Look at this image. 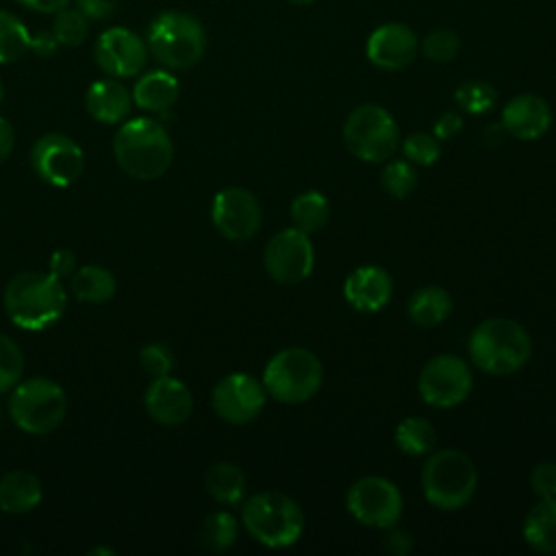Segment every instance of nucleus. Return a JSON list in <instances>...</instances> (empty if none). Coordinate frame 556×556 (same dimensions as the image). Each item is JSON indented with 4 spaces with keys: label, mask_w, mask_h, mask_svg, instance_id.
<instances>
[{
    "label": "nucleus",
    "mask_w": 556,
    "mask_h": 556,
    "mask_svg": "<svg viewBox=\"0 0 556 556\" xmlns=\"http://www.w3.org/2000/svg\"><path fill=\"white\" fill-rule=\"evenodd\" d=\"M67 291L61 278L41 271H22L4 289L9 319L24 330H43L61 319Z\"/></svg>",
    "instance_id": "1"
},
{
    "label": "nucleus",
    "mask_w": 556,
    "mask_h": 556,
    "mask_svg": "<svg viewBox=\"0 0 556 556\" xmlns=\"http://www.w3.org/2000/svg\"><path fill=\"white\" fill-rule=\"evenodd\" d=\"M113 152L124 174L137 180H154L169 169L174 143L163 124L150 117H135L115 132Z\"/></svg>",
    "instance_id": "2"
},
{
    "label": "nucleus",
    "mask_w": 556,
    "mask_h": 556,
    "mask_svg": "<svg viewBox=\"0 0 556 556\" xmlns=\"http://www.w3.org/2000/svg\"><path fill=\"white\" fill-rule=\"evenodd\" d=\"M471 363L491 376H508L519 371L530 354L532 341L526 328L508 317H489L469 334Z\"/></svg>",
    "instance_id": "3"
},
{
    "label": "nucleus",
    "mask_w": 556,
    "mask_h": 556,
    "mask_svg": "<svg viewBox=\"0 0 556 556\" xmlns=\"http://www.w3.org/2000/svg\"><path fill=\"white\" fill-rule=\"evenodd\" d=\"M421 489L430 506L439 510H458L476 495V465L460 450H432L421 469Z\"/></svg>",
    "instance_id": "4"
},
{
    "label": "nucleus",
    "mask_w": 556,
    "mask_h": 556,
    "mask_svg": "<svg viewBox=\"0 0 556 556\" xmlns=\"http://www.w3.org/2000/svg\"><path fill=\"white\" fill-rule=\"evenodd\" d=\"M241 521L245 530L265 547H289L304 532L300 504L280 491H261L243 502Z\"/></svg>",
    "instance_id": "5"
},
{
    "label": "nucleus",
    "mask_w": 556,
    "mask_h": 556,
    "mask_svg": "<svg viewBox=\"0 0 556 556\" xmlns=\"http://www.w3.org/2000/svg\"><path fill=\"white\" fill-rule=\"evenodd\" d=\"M261 382L276 402L302 404L321 389L324 367L311 350L285 348L267 361Z\"/></svg>",
    "instance_id": "6"
},
{
    "label": "nucleus",
    "mask_w": 556,
    "mask_h": 556,
    "mask_svg": "<svg viewBox=\"0 0 556 556\" xmlns=\"http://www.w3.org/2000/svg\"><path fill=\"white\" fill-rule=\"evenodd\" d=\"M148 50L165 67L187 70L204 56V26L189 13L165 11L148 28Z\"/></svg>",
    "instance_id": "7"
},
{
    "label": "nucleus",
    "mask_w": 556,
    "mask_h": 556,
    "mask_svg": "<svg viewBox=\"0 0 556 556\" xmlns=\"http://www.w3.org/2000/svg\"><path fill=\"white\" fill-rule=\"evenodd\" d=\"M343 141L356 159L365 163H384L397 150L400 130L384 106L361 104L343 124Z\"/></svg>",
    "instance_id": "8"
},
{
    "label": "nucleus",
    "mask_w": 556,
    "mask_h": 556,
    "mask_svg": "<svg viewBox=\"0 0 556 556\" xmlns=\"http://www.w3.org/2000/svg\"><path fill=\"white\" fill-rule=\"evenodd\" d=\"M9 413L17 428L28 434H46L59 428L67 413L65 391L50 378H30L15 387Z\"/></svg>",
    "instance_id": "9"
},
{
    "label": "nucleus",
    "mask_w": 556,
    "mask_h": 556,
    "mask_svg": "<svg viewBox=\"0 0 556 556\" xmlns=\"http://www.w3.org/2000/svg\"><path fill=\"white\" fill-rule=\"evenodd\" d=\"M345 508L361 526L387 530L400 521L404 502L395 482L382 476H363L348 489Z\"/></svg>",
    "instance_id": "10"
},
{
    "label": "nucleus",
    "mask_w": 556,
    "mask_h": 556,
    "mask_svg": "<svg viewBox=\"0 0 556 556\" xmlns=\"http://www.w3.org/2000/svg\"><path fill=\"white\" fill-rule=\"evenodd\" d=\"M473 389V374L469 365L454 354H439L430 358L417 380L421 400L432 408H452L467 400Z\"/></svg>",
    "instance_id": "11"
},
{
    "label": "nucleus",
    "mask_w": 556,
    "mask_h": 556,
    "mask_svg": "<svg viewBox=\"0 0 556 556\" xmlns=\"http://www.w3.org/2000/svg\"><path fill=\"white\" fill-rule=\"evenodd\" d=\"M265 271L278 285H300L315 267V250L306 232L291 226L278 230L263 250Z\"/></svg>",
    "instance_id": "12"
},
{
    "label": "nucleus",
    "mask_w": 556,
    "mask_h": 556,
    "mask_svg": "<svg viewBox=\"0 0 556 556\" xmlns=\"http://www.w3.org/2000/svg\"><path fill=\"white\" fill-rule=\"evenodd\" d=\"M213 226L230 241L254 237L263 222V211L256 195L243 187H226L213 198Z\"/></svg>",
    "instance_id": "13"
},
{
    "label": "nucleus",
    "mask_w": 556,
    "mask_h": 556,
    "mask_svg": "<svg viewBox=\"0 0 556 556\" xmlns=\"http://www.w3.org/2000/svg\"><path fill=\"white\" fill-rule=\"evenodd\" d=\"M93 59L111 78H132L146 67L148 43L130 28L113 26L98 37Z\"/></svg>",
    "instance_id": "14"
},
{
    "label": "nucleus",
    "mask_w": 556,
    "mask_h": 556,
    "mask_svg": "<svg viewBox=\"0 0 556 556\" xmlns=\"http://www.w3.org/2000/svg\"><path fill=\"white\" fill-rule=\"evenodd\" d=\"M35 172L54 187H67L78 180L85 167L80 146L63 132L43 135L30 154Z\"/></svg>",
    "instance_id": "15"
},
{
    "label": "nucleus",
    "mask_w": 556,
    "mask_h": 556,
    "mask_svg": "<svg viewBox=\"0 0 556 556\" xmlns=\"http://www.w3.org/2000/svg\"><path fill=\"white\" fill-rule=\"evenodd\" d=\"M267 391L250 374H230L222 378L213 389L215 413L235 426L254 421L265 408Z\"/></svg>",
    "instance_id": "16"
},
{
    "label": "nucleus",
    "mask_w": 556,
    "mask_h": 556,
    "mask_svg": "<svg viewBox=\"0 0 556 556\" xmlns=\"http://www.w3.org/2000/svg\"><path fill=\"white\" fill-rule=\"evenodd\" d=\"M419 52V39L415 30L402 22L380 24L365 43V54L371 65L384 72H397L408 67Z\"/></svg>",
    "instance_id": "17"
},
{
    "label": "nucleus",
    "mask_w": 556,
    "mask_h": 556,
    "mask_svg": "<svg viewBox=\"0 0 556 556\" xmlns=\"http://www.w3.org/2000/svg\"><path fill=\"white\" fill-rule=\"evenodd\" d=\"M393 293L391 274L378 265H361L348 274L343 282L345 302L361 313H376L384 308Z\"/></svg>",
    "instance_id": "18"
},
{
    "label": "nucleus",
    "mask_w": 556,
    "mask_h": 556,
    "mask_svg": "<svg viewBox=\"0 0 556 556\" xmlns=\"http://www.w3.org/2000/svg\"><path fill=\"white\" fill-rule=\"evenodd\" d=\"M502 126L515 139L534 141L549 130L552 109L536 93H519L504 104Z\"/></svg>",
    "instance_id": "19"
},
{
    "label": "nucleus",
    "mask_w": 556,
    "mask_h": 556,
    "mask_svg": "<svg viewBox=\"0 0 556 556\" xmlns=\"http://www.w3.org/2000/svg\"><path fill=\"white\" fill-rule=\"evenodd\" d=\"M148 415L163 426H178L189 419L193 410V395L185 382L163 376L154 378L143 397Z\"/></svg>",
    "instance_id": "20"
},
{
    "label": "nucleus",
    "mask_w": 556,
    "mask_h": 556,
    "mask_svg": "<svg viewBox=\"0 0 556 556\" xmlns=\"http://www.w3.org/2000/svg\"><path fill=\"white\" fill-rule=\"evenodd\" d=\"M85 106L96 122L117 124L130 113L132 93H128V89L119 80L102 78L89 85Z\"/></svg>",
    "instance_id": "21"
},
{
    "label": "nucleus",
    "mask_w": 556,
    "mask_h": 556,
    "mask_svg": "<svg viewBox=\"0 0 556 556\" xmlns=\"http://www.w3.org/2000/svg\"><path fill=\"white\" fill-rule=\"evenodd\" d=\"M180 93V85L167 70H152L143 74L132 87V102L152 113L169 111Z\"/></svg>",
    "instance_id": "22"
},
{
    "label": "nucleus",
    "mask_w": 556,
    "mask_h": 556,
    "mask_svg": "<svg viewBox=\"0 0 556 556\" xmlns=\"http://www.w3.org/2000/svg\"><path fill=\"white\" fill-rule=\"evenodd\" d=\"M41 482L35 473L15 469L0 478V510L9 515H22L39 506Z\"/></svg>",
    "instance_id": "23"
},
{
    "label": "nucleus",
    "mask_w": 556,
    "mask_h": 556,
    "mask_svg": "<svg viewBox=\"0 0 556 556\" xmlns=\"http://www.w3.org/2000/svg\"><path fill=\"white\" fill-rule=\"evenodd\" d=\"M523 541L539 554H556V497H539L523 519Z\"/></svg>",
    "instance_id": "24"
},
{
    "label": "nucleus",
    "mask_w": 556,
    "mask_h": 556,
    "mask_svg": "<svg viewBox=\"0 0 556 556\" xmlns=\"http://www.w3.org/2000/svg\"><path fill=\"white\" fill-rule=\"evenodd\" d=\"M408 319L421 328H434L443 324L452 313V298L443 287L428 285L417 289L408 300Z\"/></svg>",
    "instance_id": "25"
},
{
    "label": "nucleus",
    "mask_w": 556,
    "mask_h": 556,
    "mask_svg": "<svg viewBox=\"0 0 556 556\" xmlns=\"http://www.w3.org/2000/svg\"><path fill=\"white\" fill-rule=\"evenodd\" d=\"M204 486L208 495L219 504H239L245 493V476L241 467L228 460H219L208 467L204 476Z\"/></svg>",
    "instance_id": "26"
},
{
    "label": "nucleus",
    "mask_w": 556,
    "mask_h": 556,
    "mask_svg": "<svg viewBox=\"0 0 556 556\" xmlns=\"http://www.w3.org/2000/svg\"><path fill=\"white\" fill-rule=\"evenodd\" d=\"M70 289L76 300L100 304L115 295V278L100 265H85L72 276Z\"/></svg>",
    "instance_id": "27"
},
{
    "label": "nucleus",
    "mask_w": 556,
    "mask_h": 556,
    "mask_svg": "<svg viewBox=\"0 0 556 556\" xmlns=\"http://www.w3.org/2000/svg\"><path fill=\"white\" fill-rule=\"evenodd\" d=\"M393 441L406 456H428L437 447V430L424 417H404L393 432Z\"/></svg>",
    "instance_id": "28"
},
{
    "label": "nucleus",
    "mask_w": 556,
    "mask_h": 556,
    "mask_svg": "<svg viewBox=\"0 0 556 556\" xmlns=\"http://www.w3.org/2000/svg\"><path fill=\"white\" fill-rule=\"evenodd\" d=\"M330 217V202L324 193L311 189L293 198L291 202V222L306 235L319 232Z\"/></svg>",
    "instance_id": "29"
},
{
    "label": "nucleus",
    "mask_w": 556,
    "mask_h": 556,
    "mask_svg": "<svg viewBox=\"0 0 556 556\" xmlns=\"http://www.w3.org/2000/svg\"><path fill=\"white\" fill-rule=\"evenodd\" d=\"M237 541V519L226 513L217 510L202 519L198 528V543L208 552H226Z\"/></svg>",
    "instance_id": "30"
},
{
    "label": "nucleus",
    "mask_w": 556,
    "mask_h": 556,
    "mask_svg": "<svg viewBox=\"0 0 556 556\" xmlns=\"http://www.w3.org/2000/svg\"><path fill=\"white\" fill-rule=\"evenodd\" d=\"M30 50V33L11 11L0 9V63H13Z\"/></svg>",
    "instance_id": "31"
},
{
    "label": "nucleus",
    "mask_w": 556,
    "mask_h": 556,
    "mask_svg": "<svg viewBox=\"0 0 556 556\" xmlns=\"http://www.w3.org/2000/svg\"><path fill=\"white\" fill-rule=\"evenodd\" d=\"M497 91L484 80H465L454 91V102L469 115H482L495 106Z\"/></svg>",
    "instance_id": "32"
},
{
    "label": "nucleus",
    "mask_w": 556,
    "mask_h": 556,
    "mask_svg": "<svg viewBox=\"0 0 556 556\" xmlns=\"http://www.w3.org/2000/svg\"><path fill=\"white\" fill-rule=\"evenodd\" d=\"M52 35L56 37L59 46H70L76 48L80 46L87 35H89V20L83 11L78 9H70L63 7L54 13V22H52Z\"/></svg>",
    "instance_id": "33"
},
{
    "label": "nucleus",
    "mask_w": 556,
    "mask_h": 556,
    "mask_svg": "<svg viewBox=\"0 0 556 556\" xmlns=\"http://www.w3.org/2000/svg\"><path fill=\"white\" fill-rule=\"evenodd\" d=\"M380 185L391 198H408L417 187V172L406 159L389 161L380 174Z\"/></svg>",
    "instance_id": "34"
},
{
    "label": "nucleus",
    "mask_w": 556,
    "mask_h": 556,
    "mask_svg": "<svg viewBox=\"0 0 556 556\" xmlns=\"http://www.w3.org/2000/svg\"><path fill=\"white\" fill-rule=\"evenodd\" d=\"M419 50L432 63H450L460 52V37L450 28H434L419 41Z\"/></svg>",
    "instance_id": "35"
},
{
    "label": "nucleus",
    "mask_w": 556,
    "mask_h": 556,
    "mask_svg": "<svg viewBox=\"0 0 556 556\" xmlns=\"http://www.w3.org/2000/svg\"><path fill=\"white\" fill-rule=\"evenodd\" d=\"M402 154L413 165L430 167L441 156V141L428 132H413L402 143Z\"/></svg>",
    "instance_id": "36"
},
{
    "label": "nucleus",
    "mask_w": 556,
    "mask_h": 556,
    "mask_svg": "<svg viewBox=\"0 0 556 556\" xmlns=\"http://www.w3.org/2000/svg\"><path fill=\"white\" fill-rule=\"evenodd\" d=\"M24 371V356L17 343L0 332V393L13 389Z\"/></svg>",
    "instance_id": "37"
},
{
    "label": "nucleus",
    "mask_w": 556,
    "mask_h": 556,
    "mask_svg": "<svg viewBox=\"0 0 556 556\" xmlns=\"http://www.w3.org/2000/svg\"><path fill=\"white\" fill-rule=\"evenodd\" d=\"M139 361L146 369V374L154 380V378H163L169 376L172 367H174V354L165 343H148L141 354Z\"/></svg>",
    "instance_id": "38"
},
{
    "label": "nucleus",
    "mask_w": 556,
    "mask_h": 556,
    "mask_svg": "<svg viewBox=\"0 0 556 556\" xmlns=\"http://www.w3.org/2000/svg\"><path fill=\"white\" fill-rule=\"evenodd\" d=\"M530 486L536 497H556V463L543 460L530 471Z\"/></svg>",
    "instance_id": "39"
},
{
    "label": "nucleus",
    "mask_w": 556,
    "mask_h": 556,
    "mask_svg": "<svg viewBox=\"0 0 556 556\" xmlns=\"http://www.w3.org/2000/svg\"><path fill=\"white\" fill-rule=\"evenodd\" d=\"M389 532L382 536V549L393 556H406L413 552V536L406 530L397 528H387Z\"/></svg>",
    "instance_id": "40"
},
{
    "label": "nucleus",
    "mask_w": 556,
    "mask_h": 556,
    "mask_svg": "<svg viewBox=\"0 0 556 556\" xmlns=\"http://www.w3.org/2000/svg\"><path fill=\"white\" fill-rule=\"evenodd\" d=\"M119 0H76V9L87 15V20H106L115 13Z\"/></svg>",
    "instance_id": "41"
},
{
    "label": "nucleus",
    "mask_w": 556,
    "mask_h": 556,
    "mask_svg": "<svg viewBox=\"0 0 556 556\" xmlns=\"http://www.w3.org/2000/svg\"><path fill=\"white\" fill-rule=\"evenodd\" d=\"M74 267H76V256L74 252L61 248L56 252H52L50 261H48V269L52 276L56 278H65V276H72L74 274Z\"/></svg>",
    "instance_id": "42"
},
{
    "label": "nucleus",
    "mask_w": 556,
    "mask_h": 556,
    "mask_svg": "<svg viewBox=\"0 0 556 556\" xmlns=\"http://www.w3.org/2000/svg\"><path fill=\"white\" fill-rule=\"evenodd\" d=\"M460 128H463V117H460L456 111H447V113H443V115L434 122L432 135H434L439 141H445V139H452Z\"/></svg>",
    "instance_id": "43"
},
{
    "label": "nucleus",
    "mask_w": 556,
    "mask_h": 556,
    "mask_svg": "<svg viewBox=\"0 0 556 556\" xmlns=\"http://www.w3.org/2000/svg\"><path fill=\"white\" fill-rule=\"evenodd\" d=\"M59 48L56 37L52 35V30H39L35 35H30V50L39 56H52Z\"/></svg>",
    "instance_id": "44"
},
{
    "label": "nucleus",
    "mask_w": 556,
    "mask_h": 556,
    "mask_svg": "<svg viewBox=\"0 0 556 556\" xmlns=\"http://www.w3.org/2000/svg\"><path fill=\"white\" fill-rule=\"evenodd\" d=\"M13 146H15L13 126L4 117H0V163L9 159V154L13 152Z\"/></svg>",
    "instance_id": "45"
},
{
    "label": "nucleus",
    "mask_w": 556,
    "mask_h": 556,
    "mask_svg": "<svg viewBox=\"0 0 556 556\" xmlns=\"http://www.w3.org/2000/svg\"><path fill=\"white\" fill-rule=\"evenodd\" d=\"M17 2L37 13H56L59 9L70 4V0H17Z\"/></svg>",
    "instance_id": "46"
},
{
    "label": "nucleus",
    "mask_w": 556,
    "mask_h": 556,
    "mask_svg": "<svg viewBox=\"0 0 556 556\" xmlns=\"http://www.w3.org/2000/svg\"><path fill=\"white\" fill-rule=\"evenodd\" d=\"M89 554H113L111 549H106V547H98V549H91Z\"/></svg>",
    "instance_id": "47"
},
{
    "label": "nucleus",
    "mask_w": 556,
    "mask_h": 556,
    "mask_svg": "<svg viewBox=\"0 0 556 556\" xmlns=\"http://www.w3.org/2000/svg\"><path fill=\"white\" fill-rule=\"evenodd\" d=\"M289 2H293V4H311L315 0H289Z\"/></svg>",
    "instance_id": "48"
},
{
    "label": "nucleus",
    "mask_w": 556,
    "mask_h": 556,
    "mask_svg": "<svg viewBox=\"0 0 556 556\" xmlns=\"http://www.w3.org/2000/svg\"><path fill=\"white\" fill-rule=\"evenodd\" d=\"M2 98H4V87H2V83H0V104H2Z\"/></svg>",
    "instance_id": "49"
},
{
    "label": "nucleus",
    "mask_w": 556,
    "mask_h": 556,
    "mask_svg": "<svg viewBox=\"0 0 556 556\" xmlns=\"http://www.w3.org/2000/svg\"><path fill=\"white\" fill-rule=\"evenodd\" d=\"M0 428H2V413H0Z\"/></svg>",
    "instance_id": "50"
}]
</instances>
